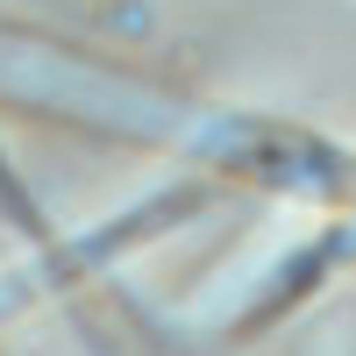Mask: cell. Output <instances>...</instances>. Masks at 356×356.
<instances>
[{
	"instance_id": "obj_1",
	"label": "cell",
	"mask_w": 356,
	"mask_h": 356,
	"mask_svg": "<svg viewBox=\"0 0 356 356\" xmlns=\"http://www.w3.org/2000/svg\"><path fill=\"white\" fill-rule=\"evenodd\" d=\"M0 107L57 122V129H79V136L193 157L214 178L292 193V200H328L335 186L356 178L349 150H335V143H321L307 129L171 93L157 79L100 65V57H86V50L57 43V36H36V29H0Z\"/></svg>"
},
{
	"instance_id": "obj_2",
	"label": "cell",
	"mask_w": 356,
	"mask_h": 356,
	"mask_svg": "<svg viewBox=\"0 0 356 356\" xmlns=\"http://www.w3.org/2000/svg\"><path fill=\"white\" fill-rule=\"evenodd\" d=\"M342 257H356V221L307 228V235H300V228H264V235H250L228 264H214V271L186 292V307H178V314H186L193 328H207V335L257 328L264 314L307 300Z\"/></svg>"
},
{
	"instance_id": "obj_3",
	"label": "cell",
	"mask_w": 356,
	"mask_h": 356,
	"mask_svg": "<svg viewBox=\"0 0 356 356\" xmlns=\"http://www.w3.org/2000/svg\"><path fill=\"white\" fill-rule=\"evenodd\" d=\"M0 221H8V228H22L29 235V243H50V214H43V207H36V193H29L22 186V171L8 164V150H0Z\"/></svg>"
},
{
	"instance_id": "obj_4",
	"label": "cell",
	"mask_w": 356,
	"mask_h": 356,
	"mask_svg": "<svg viewBox=\"0 0 356 356\" xmlns=\"http://www.w3.org/2000/svg\"><path fill=\"white\" fill-rule=\"evenodd\" d=\"M300 356H356V314L335 307L328 321H314L307 342H300Z\"/></svg>"
}]
</instances>
